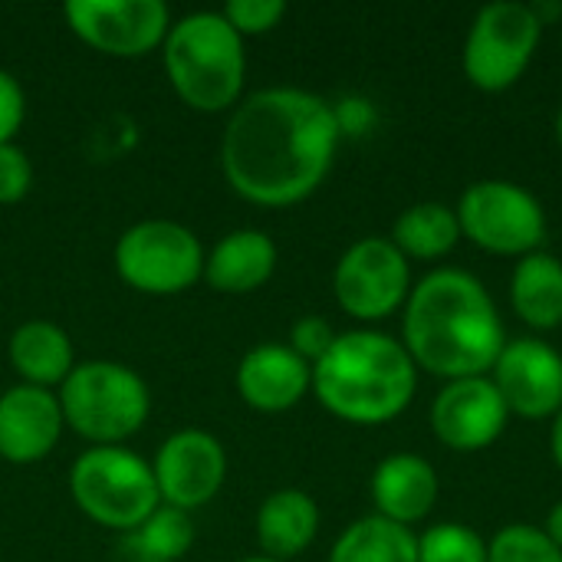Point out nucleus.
<instances>
[{"instance_id":"nucleus-1","label":"nucleus","mask_w":562,"mask_h":562,"mask_svg":"<svg viewBox=\"0 0 562 562\" xmlns=\"http://www.w3.org/2000/svg\"><path fill=\"white\" fill-rule=\"evenodd\" d=\"M339 138L333 102L296 86H270L234 105L221 138V168L244 201L290 207L326 181Z\"/></svg>"},{"instance_id":"nucleus-2","label":"nucleus","mask_w":562,"mask_h":562,"mask_svg":"<svg viewBox=\"0 0 562 562\" xmlns=\"http://www.w3.org/2000/svg\"><path fill=\"white\" fill-rule=\"evenodd\" d=\"M402 316V346L412 362L445 382L491 375L507 346V329L487 286L454 267L422 277Z\"/></svg>"},{"instance_id":"nucleus-3","label":"nucleus","mask_w":562,"mask_h":562,"mask_svg":"<svg viewBox=\"0 0 562 562\" xmlns=\"http://www.w3.org/2000/svg\"><path fill=\"white\" fill-rule=\"evenodd\" d=\"M418 366L408 349L379 329L339 333L313 366V395L339 422L375 428L395 422L415 398Z\"/></svg>"},{"instance_id":"nucleus-4","label":"nucleus","mask_w":562,"mask_h":562,"mask_svg":"<svg viewBox=\"0 0 562 562\" xmlns=\"http://www.w3.org/2000/svg\"><path fill=\"white\" fill-rule=\"evenodd\" d=\"M165 72L171 89L194 112H224L237 105L247 76L244 36L214 10H198L171 23L165 43Z\"/></svg>"},{"instance_id":"nucleus-5","label":"nucleus","mask_w":562,"mask_h":562,"mask_svg":"<svg viewBox=\"0 0 562 562\" xmlns=\"http://www.w3.org/2000/svg\"><path fill=\"white\" fill-rule=\"evenodd\" d=\"M63 422L79 438L92 441L95 448H115L142 425L151 412V392L145 379L109 359H89L79 362L69 379L56 392Z\"/></svg>"},{"instance_id":"nucleus-6","label":"nucleus","mask_w":562,"mask_h":562,"mask_svg":"<svg viewBox=\"0 0 562 562\" xmlns=\"http://www.w3.org/2000/svg\"><path fill=\"white\" fill-rule=\"evenodd\" d=\"M69 494L92 524L119 533H135L161 507L151 464L119 445L82 451L69 468Z\"/></svg>"},{"instance_id":"nucleus-7","label":"nucleus","mask_w":562,"mask_h":562,"mask_svg":"<svg viewBox=\"0 0 562 562\" xmlns=\"http://www.w3.org/2000/svg\"><path fill=\"white\" fill-rule=\"evenodd\" d=\"M540 36L543 23L530 3L497 0L481 7L461 53L464 76L481 92H507L530 69Z\"/></svg>"},{"instance_id":"nucleus-8","label":"nucleus","mask_w":562,"mask_h":562,"mask_svg":"<svg viewBox=\"0 0 562 562\" xmlns=\"http://www.w3.org/2000/svg\"><path fill=\"white\" fill-rule=\"evenodd\" d=\"M461 237H468L474 247L497 254V257H527L543 250L547 240V211L537 194H530L524 184L487 178L474 181L458 207Z\"/></svg>"},{"instance_id":"nucleus-9","label":"nucleus","mask_w":562,"mask_h":562,"mask_svg":"<svg viewBox=\"0 0 562 562\" xmlns=\"http://www.w3.org/2000/svg\"><path fill=\"white\" fill-rule=\"evenodd\" d=\"M204 257L198 234L165 217L132 224L115 244V270L122 283L145 296L184 293L204 277Z\"/></svg>"},{"instance_id":"nucleus-10","label":"nucleus","mask_w":562,"mask_h":562,"mask_svg":"<svg viewBox=\"0 0 562 562\" xmlns=\"http://www.w3.org/2000/svg\"><path fill=\"white\" fill-rule=\"evenodd\" d=\"M333 293L342 313L359 323L389 319L412 293L408 257L389 237H362L339 257L333 270Z\"/></svg>"},{"instance_id":"nucleus-11","label":"nucleus","mask_w":562,"mask_h":562,"mask_svg":"<svg viewBox=\"0 0 562 562\" xmlns=\"http://www.w3.org/2000/svg\"><path fill=\"white\" fill-rule=\"evenodd\" d=\"M63 13L86 46L119 59L151 53L171 30V10L161 0H69Z\"/></svg>"},{"instance_id":"nucleus-12","label":"nucleus","mask_w":562,"mask_h":562,"mask_svg":"<svg viewBox=\"0 0 562 562\" xmlns=\"http://www.w3.org/2000/svg\"><path fill=\"white\" fill-rule=\"evenodd\" d=\"M151 471L161 504L191 514L221 494L227 477V454L211 431L184 428L165 438Z\"/></svg>"},{"instance_id":"nucleus-13","label":"nucleus","mask_w":562,"mask_h":562,"mask_svg":"<svg viewBox=\"0 0 562 562\" xmlns=\"http://www.w3.org/2000/svg\"><path fill=\"white\" fill-rule=\"evenodd\" d=\"M510 415L524 422L557 418L562 408V356L537 336L507 339L504 352L491 369Z\"/></svg>"},{"instance_id":"nucleus-14","label":"nucleus","mask_w":562,"mask_h":562,"mask_svg":"<svg viewBox=\"0 0 562 562\" xmlns=\"http://www.w3.org/2000/svg\"><path fill=\"white\" fill-rule=\"evenodd\" d=\"M507 422L510 412L491 375L445 382L431 402V431L458 454H477L491 448L504 435Z\"/></svg>"},{"instance_id":"nucleus-15","label":"nucleus","mask_w":562,"mask_h":562,"mask_svg":"<svg viewBox=\"0 0 562 562\" xmlns=\"http://www.w3.org/2000/svg\"><path fill=\"white\" fill-rule=\"evenodd\" d=\"M63 408L49 389L13 385L0 395V461L36 464L63 435Z\"/></svg>"},{"instance_id":"nucleus-16","label":"nucleus","mask_w":562,"mask_h":562,"mask_svg":"<svg viewBox=\"0 0 562 562\" xmlns=\"http://www.w3.org/2000/svg\"><path fill=\"white\" fill-rule=\"evenodd\" d=\"M237 392L257 412H290L313 392V366L283 342H260L237 366Z\"/></svg>"},{"instance_id":"nucleus-17","label":"nucleus","mask_w":562,"mask_h":562,"mask_svg":"<svg viewBox=\"0 0 562 562\" xmlns=\"http://www.w3.org/2000/svg\"><path fill=\"white\" fill-rule=\"evenodd\" d=\"M369 491H372V504L379 517L412 530L415 524L428 520V514L435 510L441 481L431 461H425L422 454L402 451V454H389L379 461V468L372 471Z\"/></svg>"},{"instance_id":"nucleus-18","label":"nucleus","mask_w":562,"mask_h":562,"mask_svg":"<svg viewBox=\"0 0 562 562\" xmlns=\"http://www.w3.org/2000/svg\"><path fill=\"white\" fill-rule=\"evenodd\" d=\"M277 244L257 227H240L224 234L204 257V277L211 290L227 296H244L260 290L277 270Z\"/></svg>"},{"instance_id":"nucleus-19","label":"nucleus","mask_w":562,"mask_h":562,"mask_svg":"<svg viewBox=\"0 0 562 562\" xmlns=\"http://www.w3.org/2000/svg\"><path fill=\"white\" fill-rule=\"evenodd\" d=\"M316 533H319V507L300 487L273 491L257 510V543L270 560H296L313 547Z\"/></svg>"},{"instance_id":"nucleus-20","label":"nucleus","mask_w":562,"mask_h":562,"mask_svg":"<svg viewBox=\"0 0 562 562\" xmlns=\"http://www.w3.org/2000/svg\"><path fill=\"white\" fill-rule=\"evenodd\" d=\"M7 356L23 385H36L49 392L53 385H63L76 369L72 339L66 336V329H59L49 319L20 323L7 342Z\"/></svg>"},{"instance_id":"nucleus-21","label":"nucleus","mask_w":562,"mask_h":562,"mask_svg":"<svg viewBox=\"0 0 562 562\" xmlns=\"http://www.w3.org/2000/svg\"><path fill=\"white\" fill-rule=\"evenodd\" d=\"M510 303L514 313L537 333L562 326V260L537 250L517 260L510 273Z\"/></svg>"},{"instance_id":"nucleus-22","label":"nucleus","mask_w":562,"mask_h":562,"mask_svg":"<svg viewBox=\"0 0 562 562\" xmlns=\"http://www.w3.org/2000/svg\"><path fill=\"white\" fill-rule=\"evenodd\" d=\"M408 260H441L448 257L461 240V224L454 207L441 201H422L405 207L389 237Z\"/></svg>"},{"instance_id":"nucleus-23","label":"nucleus","mask_w":562,"mask_h":562,"mask_svg":"<svg viewBox=\"0 0 562 562\" xmlns=\"http://www.w3.org/2000/svg\"><path fill=\"white\" fill-rule=\"evenodd\" d=\"M329 562H418V537L408 527L369 514L339 533Z\"/></svg>"},{"instance_id":"nucleus-24","label":"nucleus","mask_w":562,"mask_h":562,"mask_svg":"<svg viewBox=\"0 0 562 562\" xmlns=\"http://www.w3.org/2000/svg\"><path fill=\"white\" fill-rule=\"evenodd\" d=\"M194 543V524L184 510H175L168 504H161L135 533H132V547L138 550V557L148 562H175L181 560Z\"/></svg>"},{"instance_id":"nucleus-25","label":"nucleus","mask_w":562,"mask_h":562,"mask_svg":"<svg viewBox=\"0 0 562 562\" xmlns=\"http://www.w3.org/2000/svg\"><path fill=\"white\" fill-rule=\"evenodd\" d=\"M418 562H487V540L464 524H435L418 537Z\"/></svg>"},{"instance_id":"nucleus-26","label":"nucleus","mask_w":562,"mask_h":562,"mask_svg":"<svg viewBox=\"0 0 562 562\" xmlns=\"http://www.w3.org/2000/svg\"><path fill=\"white\" fill-rule=\"evenodd\" d=\"M487 562H562V553L540 527L510 524L487 543Z\"/></svg>"},{"instance_id":"nucleus-27","label":"nucleus","mask_w":562,"mask_h":562,"mask_svg":"<svg viewBox=\"0 0 562 562\" xmlns=\"http://www.w3.org/2000/svg\"><path fill=\"white\" fill-rule=\"evenodd\" d=\"M221 16L240 36H260V33H270L286 16V3L283 0H231L221 10Z\"/></svg>"},{"instance_id":"nucleus-28","label":"nucleus","mask_w":562,"mask_h":562,"mask_svg":"<svg viewBox=\"0 0 562 562\" xmlns=\"http://www.w3.org/2000/svg\"><path fill=\"white\" fill-rule=\"evenodd\" d=\"M336 336H339V333L329 326V319H323V316H303V319L293 323L290 342H286V346H290L303 362L316 366V362L333 349Z\"/></svg>"},{"instance_id":"nucleus-29","label":"nucleus","mask_w":562,"mask_h":562,"mask_svg":"<svg viewBox=\"0 0 562 562\" xmlns=\"http://www.w3.org/2000/svg\"><path fill=\"white\" fill-rule=\"evenodd\" d=\"M33 184V165L20 145H0V204H16Z\"/></svg>"},{"instance_id":"nucleus-30","label":"nucleus","mask_w":562,"mask_h":562,"mask_svg":"<svg viewBox=\"0 0 562 562\" xmlns=\"http://www.w3.org/2000/svg\"><path fill=\"white\" fill-rule=\"evenodd\" d=\"M26 119V95L16 76L0 69V145H10Z\"/></svg>"},{"instance_id":"nucleus-31","label":"nucleus","mask_w":562,"mask_h":562,"mask_svg":"<svg viewBox=\"0 0 562 562\" xmlns=\"http://www.w3.org/2000/svg\"><path fill=\"white\" fill-rule=\"evenodd\" d=\"M543 533L553 540V547L562 553V501L547 514V527H543Z\"/></svg>"},{"instance_id":"nucleus-32","label":"nucleus","mask_w":562,"mask_h":562,"mask_svg":"<svg viewBox=\"0 0 562 562\" xmlns=\"http://www.w3.org/2000/svg\"><path fill=\"white\" fill-rule=\"evenodd\" d=\"M550 451H553V461H557L562 474V408L560 415L553 418V428H550Z\"/></svg>"},{"instance_id":"nucleus-33","label":"nucleus","mask_w":562,"mask_h":562,"mask_svg":"<svg viewBox=\"0 0 562 562\" xmlns=\"http://www.w3.org/2000/svg\"><path fill=\"white\" fill-rule=\"evenodd\" d=\"M553 132H557V142H560V148H562V105H560V112H557V125H553Z\"/></svg>"},{"instance_id":"nucleus-34","label":"nucleus","mask_w":562,"mask_h":562,"mask_svg":"<svg viewBox=\"0 0 562 562\" xmlns=\"http://www.w3.org/2000/svg\"><path fill=\"white\" fill-rule=\"evenodd\" d=\"M240 562H280V560H270V557H247V560Z\"/></svg>"}]
</instances>
